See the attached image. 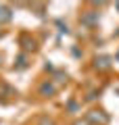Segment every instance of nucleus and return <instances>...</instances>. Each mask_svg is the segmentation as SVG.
Here are the masks:
<instances>
[{"mask_svg": "<svg viewBox=\"0 0 119 125\" xmlns=\"http://www.w3.org/2000/svg\"><path fill=\"white\" fill-rule=\"evenodd\" d=\"M82 23H84V25H88V27L98 25V13H94V10L84 13V15H82Z\"/></svg>", "mask_w": 119, "mask_h": 125, "instance_id": "f257e3e1", "label": "nucleus"}, {"mask_svg": "<svg viewBox=\"0 0 119 125\" xmlns=\"http://www.w3.org/2000/svg\"><path fill=\"white\" fill-rule=\"evenodd\" d=\"M86 121L88 123H107V115H102V111H90Z\"/></svg>", "mask_w": 119, "mask_h": 125, "instance_id": "f03ea898", "label": "nucleus"}, {"mask_svg": "<svg viewBox=\"0 0 119 125\" xmlns=\"http://www.w3.org/2000/svg\"><path fill=\"white\" fill-rule=\"evenodd\" d=\"M54 83H50V81H46V83H42L40 85V94H42V96H52L54 94Z\"/></svg>", "mask_w": 119, "mask_h": 125, "instance_id": "7ed1b4c3", "label": "nucleus"}, {"mask_svg": "<svg viewBox=\"0 0 119 125\" xmlns=\"http://www.w3.org/2000/svg\"><path fill=\"white\" fill-rule=\"evenodd\" d=\"M13 19V13H11L6 6H0V23H6V21H11Z\"/></svg>", "mask_w": 119, "mask_h": 125, "instance_id": "20e7f679", "label": "nucleus"}, {"mask_svg": "<svg viewBox=\"0 0 119 125\" xmlns=\"http://www.w3.org/2000/svg\"><path fill=\"white\" fill-rule=\"evenodd\" d=\"M109 62H111V61H109L107 56H100V58H96V67H98V69H109V67H111Z\"/></svg>", "mask_w": 119, "mask_h": 125, "instance_id": "39448f33", "label": "nucleus"}, {"mask_svg": "<svg viewBox=\"0 0 119 125\" xmlns=\"http://www.w3.org/2000/svg\"><path fill=\"white\" fill-rule=\"evenodd\" d=\"M67 108H69L71 113H77V108H79V106H77V102H73V100H71V102L67 104Z\"/></svg>", "mask_w": 119, "mask_h": 125, "instance_id": "423d86ee", "label": "nucleus"}, {"mask_svg": "<svg viewBox=\"0 0 119 125\" xmlns=\"http://www.w3.org/2000/svg\"><path fill=\"white\" fill-rule=\"evenodd\" d=\"M38 125H54V121L52 119H48V117H44V119H40V123Z\"/></svg>", "mask_w": 119, "mask_h": 125, "instance_id": "0eeeda50", "label": "nucleus"}, {"mask_svg": "<svg viewBox=\"0 0 119 125\" xmlns=\"http://www.w3.org/2000/svg\"><path fill=\"white\" fill-rule=\"evenodd\" d=\"M73 125H90V123H88V121H86V119H84V121H75V123H73Z\"/></svg>", "mask_w": 119, "mask_h": 125, "instance_id": "6e6552de", "label": "nucleus"}]
</instances>
